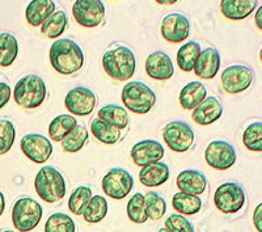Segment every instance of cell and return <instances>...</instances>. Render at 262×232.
I'll return each instance as SVG.
<instances>
[{
    "label": "cell",
    "instance_id": "cell-8",
    "mask_svg": "<svg viewBox=\"0 0 262 232\" xmlns=\"http://www.w3.org/2000/svg\"><path fill=\"white\" fill-rule=\"evenodd\" d=\"M161 135L168 149L174 152L189 151L195 142L194 130L182 121H172L167 123L163 128Z\"/></svg>",
    "mask_w": 262,
    "mask_h": 232
},
{
    "label": "cell",
    "instance_id": "cell-20",
    "mask_svg": "<svg viewBox=\"0 0 262 232\" xmlns=\"http://www.w3.org/2000/svg\"><path fill=\"white\" fill-rule=\"evenodd\" d=\"M258 6V0H221V13L228 20L242 21L249 17Z\"/></svg>",
    "mask_w": 262,
    "mask_h": 232
},
{
    "label": "cell",
    "instance_id": "cell-41",
    "mask_svg": "<svg viewBox=\"0 0 262 232\" xmlns=\"http://www.w3.org/2000/svg\"><path fill=\"white\" fill-rule=\"evenodd\" d=\"M12 91L7 83H0V109H3L11 100Z\"/></svg>",
    "mask_w": 262,
    "mask_h": 232
},
{
    "label": "cell",
    "instance_id": "cell-2",
    "mask_svg": "<svg viewBox=\"0 0 262 232\" xmlns=\"http://www.w3.org/2000/svg\"><path fill=\"white\" fill-rule=\"evenodd\" d=\"M102 67L107 76L116 81L130 80L137 70V58L128 46L117 45L107 49L102 55Z\"/></svg>",
    "mask_w": 262,
    "mask_h": 232
},
{
    "label": "cell",
    "instance_id": "cell-39",
    "mask_svg": "<svg viewBox=\"0 0 262 232\" xmlns=\"http://www.w3.org/2000/svg\"><path fill=\"white\" fill-rule=\"evenodd\" d=\"M16 139V129L8 119H0V155H6L12 149Z\"/></svg>",
    "mask_w": 262,
    "mask_h": 232
},
{
    "label": "cell",
    "instance_id": "cell-7",
    "mask_svg": "<svg viewBox=\"0 0 262 232\" xmlns=\"http://www.w3.org/2000/svg\"><path fill=\"white\" fill-rule=\"evenodd\" d=\"M247 196L244 187L238 182L228 181L217 186L214 194L215 207L223 214H235L245 205Z\"/></svg>",
    "mask_w": 262,
    "mask_h": 232
},
{
    "label": "cell",
    "instance_id": "cell-26",
    "mask_svg": "<svg viewBox=\"0 0 262 232\" xmlns=\"http://www.w3.org/2000/svg\"><path fill=\"white\" fill-rule=\"evenodd\" d=\"M90 129L92 135L98 142L107 144V146H112V144L118 143L121 140V137H122V133H121L119 129L104 122L100 118H93L91 121Z\"/></svg>",
    "mask_w": 262,
    "mask_h": 232
},
{
    "label": "cell",
    "instance_id": "cell-29",
    "mask_svg": "<svg viewBox=\"0 0 262 232\" xmlns=\"http://www.w3.org/2000/svg\"><path fill=\"white\" fill-rule=\"evenodd\" d=\"M172 205L173 208L176 212H179V214L194 215L200 212L201 207H202V200L200 198V196L184 193V192H177L173 196Z\"/></svg>",
    "mask_w": 262,
    "mask_h": 232
},
{
    "label": "cell",
    "instance_id": "cell-18",
    "mask_svg": "<svg viewBox=\"0 0 262 232\" xmlns=\"http://www.w3.org/2000/svg\"><path fill=\"white\" fill-rule=\"evenodd\" d=\"M223 114V105L215 96H206L201 104L193 109L191 118L200 126H209L215 123Z\"/></svg>",
    "mask_w": 262,
    "mask_h": 232
},
{
    "label": "cell",
    "instance_id": "cell-21",
    "mask_svg": "<svg viewBox=\"0 0 262 232\" xmlns=\"http://www.w3.org/2000/svg\"><path fill=\"white\" fill-rule=\"evenodd\" d=\"M176 185L180 192L201 196L207 187V179L201 171L184 170L177 176Z\"/></svg>",
    "mask_w": 262,
    "mask_h": 232
},
{
    "label": "cell",
    "instance_id": "cell-32",
    "mask_svg": "<svg viewBox=\"0 0 262 232\" xmlns=\"http://www.w3.org/2000/svg\"><path fill=\"white\" fill-rule=\"evenodd\" d=\"M107 210H109V205L105 197L98 196V194L92 196L83 213L84 220L90 224L100 223L107 215Z\"/></svg>",
    "mask_w": 262,
    "mask_h": 232
},
{
    "label": "cell",
    "instance_id": "cell-42",
    "mask_svg": "<svg viewBox=\"0 0 262 232\" xmlns=\"http://www.w3.org/2000/svg\"><path fill=\"white\" fill-rule=\"evenodd\" d=\"M253 224L257 232H262V203H259L253 213Z\"/></svg>",
    "mask_w": 262,
    "mask_h": 232
},
{
    "label": "cell",
    "instance_id": "cell-30",
    "mask_svg": "<svg viewBox=\"0 0 262 232\" xmlns=\"http://www.w3.org/2000/svg\"><path fill=\"white\" fill-rule=\"evenodd\" d=\"M69 25V17L64 11H55L48 20L41 25V33L48 38H58L62 36Z\"/></svg>",
    "mask_w": 262,
    "mask_h": 232
},
{
    "label": "cell",
    "instance_id": "cell-10",
    "mask_svg": "<svg viewBox=\"0 0 262 232\" xmlns=\"http://www.w3.org/2000/svg\"><path fill=\"white\" fill-rule=\"evenodd\" d=\"M254 79L253 70L244 65H231L221 75L223 90L229 95H238L252 86Z\"/></svg>",
    "mask_w": 262,
    "mask_h": 232
},
{
    "label": "cell",
    "instance_id": "cell-40",
    "mask_svg": "<svg viewBox=\"0 0 262 232\" xmlns=\"http://www.w3.org/2000/svg\"><path fill=\"white\" fill-rule=\"evenodd\" d=\"M165 228L169 232H194L193 223L181 214L169 215L165 220Z\"/></svg>",
    "mask_w": 262,
    "mask_h": 232
},
{
    "label": "cell",
    "instance_id": "cell-31",
    "mask_svg": "<svg viewBox=\"0 0 262 232\" xmlns=\"http://www.w3.org/2000/svg\"><path fill=\"white\" fill-rule=\"evenodd\" d=\"M201 53V45L195 41H189L181 46L177 51V65L184 72L193 71L196 58Z\"/></svg>",
    "mask_w": 262,
    "mask_h": 232
},
{
    "label": "cell",
    "instance_id": "cell-17",
    "mask_svg": "<svg viewBox=\"0 0 262 232\" xmlns=\"http://www.w3.org/2000/svg\"><path fill=\"white\" fill-rule=\"evenodd\" d=\"M146 72L154 80L165 81L174 75V66L167 53L154 51L146 59Z\"/></svg>",
    "mask_w": 262,
    "mask_h": 232
},
{
    "label": "cell",
    "instance_id": "cell-47",
    "mask_svg": "<svg viewBox=\"0 0 262 232\" xmlns=\"http://www.w3.org/2000/svg\"><path fill=\"white\" fill-rule=\"evenodd\" d=\"M0 232H13V231H11V229H3V231H0Z\"/></svg>",
    "mask_w": 262,
    "mask_h": 232
},
{
    "label": "cell",
    "instance_id": "cell-44",
    "mask_svg": "<svg viewBox=\"0 0 262 232\" xmlns=\"http://www.w3.org/2000/svg\"><path fill=\"white\" fill-rule=\"evenodd\" d=\"M261 12H262V7H258V9H257V12H256V25H257V28H258L259 30L262 29L261 21H259V16H261Z\"/></svg>",
    "mask_w": 262,
    "mask_h": 232
},
{
    "label": "cell",
    "instance_id": "cell-5",
    "mask_svg": "<svg viewBox=\"0 0 262 232\" xmlns=\"http://www.w3.org/2000/svg\"><path fill=\"white\" fill-rule=\"evenodd\" d=\"M126 109L135 114L149 113L156 104V95L151 87L142 81H130L122 88L121 93Z\"/></svg>",
    "mask_w": 262,
    "mask_h": 232
},
{
    "label": "cell",
    "instance_id": "cell-4",
    "mask_svg": "<svg viewBox=\"0 0 262 232\" xmlns=\"http://www.w3.org/2000/svg\"><path fill=\"white\" fill-rule=\"evenodd\" d=\"M34 189L42 201L48 203H58L67 193V184L64 176L57 168L43 167L37 172Z\"/></svg>",
    "mask_w": 262,
    "mask_h": 232
},
{
    "label": "cell",
    "instance_id": "cell-19",
    "mask_svg": "<svg viewBox=\"0 0 262 232\" xmlns=\"http://www.w3.org/2000/svg\"><path fill=\"white\" fill-rule=\"evenodd\" d=\"M221 69V54L215 48H206L201 50L194 65V72L203 80H211Z\"/></svg>",
    "mask_w": 262,
    "mask_h": 232
},
{
    "label": "cell",
    "instance_id": "cell-45",
    "mask_svg": "<svg viewBox=\"0 0 262 232\" xmlns=\"http://www.w3.org/2000/svg\"><path fill=\"white\" fill-rule=\"evenodd\" d=\"M155 2L161 6H172V4H176L179 0H155Z\"/></svg>",
    "mask_w": 262,
    "mask_h": 232
},
{
    "label": "cell",
    "instance_id": "cell-28",
    "mask_svg": "<svg viewBox=\"0 0 262 232\" xmlns=\"http://www.w3.org/2000/svg\"><path fill=\"white\" fill-rule=\"evenodd\" d=\"M18 42L12 33H0V67L13 65L18 55Z\"/></svg>",
    "mask_w": 262,
    "mask_h": 232
},
{
    "label": "cell",
    "instance_id": "cell-25",
    "mask_svg": "<svg viewBox=\"0 0 262 232\" xmlns=\"http://www.w3.org/2000/svg\"><path fill=\"white\" fill-rule=\"evenodd\" d=\"M207 96V90L205 84L201 81H191L184 86L179 96L180 105L185 110H193L198 104L203 101Z\"/></svg>",
    "mask_w": 262,
    "mask_h": 232
},
{
    "label": "cell",
    "instance_id": "cell-3",
    "mask_svg": "<svg viewBox=\"0 0 262 232\" xmlns=\"http://www.w3.org/2000/svg\"><path fill=\"white\" fill-rule=\"evenodd\" d=\"M13 100L24 109H37L46 101L48 88L41 76L34 74L25 75L13 88Z\"/></svg>",
    "mask_w": 262,
    "mask_h": 232
},
{
    "label": "cell",
    "instance_id": "cell-43",
    "mask_svg": "<svg viewBox=\"0 0 262 232\" xmlns=\"http://www.w3.org/2000/svg\"><path fill=\"white\" fill-rule=\"evenodd\" d=\"M4 208H6V198H4L3 192H0V217L4 213Z\"/></svg>",
    "mask_w": 262,
    "mask_h": 232
},
{
    "label": "cell",
    "instance_id": "cell-33",
    "mask_svg": "<svg viewBox=\"0 0 262 232\" xmlns=\"http://www.w3.org/2000/svg\"><path fill=\"white\" fill-rule=\"evenodd\" d=\"M88 130L84 125H78L75 126L71 131H70L67 137L62 140V149L66 152H79L80 150H83L85 147V144L88 143Z\"/></svg>",
    "mask_w": 262,
    "mask_h": 232
},
{
    "label": "cell",
    "instance_id": "cell-13",
    "mask_svg": "<svg viewBox=\"0 0 262 232\" xmlns=\"http://www.w3.org/2000/svg\"><path fill=\"white\" fill-rule=\"evenodd\" d=\"M64 105L66 109L69 110L72 116L86 117L92 113L95 107L97 105V97L92 90L79 86L67 92Z\"/></svg>",
    "mask_w": 262,
    "mask_h": 232
},
{
    "label": "cell",
    "instance_id": "cell-37",
    "mask_svg": "<svg viewBox=\"0 0 262 232\" xmlns=\"http://www.w3.org/2000/svg\"><path fill=\"white\" fill-rule=\"evenodd\" d=\"M92 191L88 186L76 187L70 196L69 200V210L75 215H83L86 205L92 198Z\"/></svg>",
    "mask_w": 262,
    "mask_h": 232
},
{
    "label": "cell",
    "instance_id": "cell-34",
    "mask_svg": "<svg viewBox=\"0 0 262 232\" xmlns=\"http://www.w3.org/2000/svg\"><path fill=\"white\" fill-rule=\"evenodd\" d=\"M76 226L69 214L64 213H54L48 218L43 232H75Z\"/></svg>",
    "mask_w": 262,
    "mask_h": 232
},
{
    "label": "cell",
    "instance_id": "cell-46",
    "mask_svg": "<svg viewBox=\"0 0 262 232\" xmlns=\"http://www.w3.org/2000/svg\"><path fill=\"white\" fill-rule=\"evenodd\" d=\"M156 232H169V231H168L167 228H160V229H158Z\"/></svg>",
    "mask_w": 262,
    "mask_h": 232
},
{
    "label": "cell",
    "instance_id": "cell-36",
    "mask_svg": "<svg viewBox=\"0 0 262 232\" xmlns=\"http://www.w3.org/2000/svg\"><path fill=\"white\" fill-rule=\"evenodd\" d=\"M127 217L135 224H143L148 219V215L144 206V196L142 193H135L127 203Z\"/></svg>",
    "mask_w": 262,
    "mask_h": 232
},
{
    "label": "cell",
    "instance_id": "cell-27",
    "mask_svg": "<svg viewBox=\"0 0 262 232\" xmlns=\"http://www.w3.org/2000/svg\"><path fill=\"white\" fill-rule=\"evenodd\" d=\"M76 125L78 121L72 114H60L55 117L49 125V137L54 142H62Z\"/></svg>",
    "mask_w": 262,
    "mask_h": 232
},
{
    "label": "cell",
    "instance_id": "cell-16",
    "mask_svg": "<svg viewBox=\"0 0 262 232\" xmlns=\"http://www.w3.org/2000/svg\"><path fill=\"white\" fill-rule=\"evenodd\" d=\"M164 154L165 150L158 140L144 139L133 146L130 156L135 165L143 168L160 161L164 158Z\"/></svg>",
    "mask_w": 262,
    "mask_h": 232
},
{
    "label": "cell",
    "instance_id": "cell-15",
    "mask_svg": "<svg viewBox=\"0 0 262 232\" xmlns=\"http://www.w3.org/2000/svg\"><path fill=\"white\" fill-rule=\"evenodd\" d=\"M20 147L23 154L36 164L46 163L53 155V144L50 140L37 133L27 134L21 138Z\"/></svg>",
    "mask_w": 262,
    "mask_h": 232
},
{
    "label": "cell",
    "instance_id": "cell-1",
    "mask_svg": "<svg viewBox=\"0 0 262 232\" xmlns=\"http://www.w3.org/2000/svg\"><path fill=\"white\" fill-rule=\"evenodd\" d=\"M53 69L62 75H74L83 69L85 57L80 46L70 38L57 39L49 50Z\"/></svg>",
    "mask_w": 262,
    "mask_h": 232
},
{
    "label": "cell",
    "instance_id": "cell-24",
    "mask_svg": "<svg viewBox=\"0 0 262 232\" xmlns=\"http://www.w3.org/2000/svg\"><path fill=\"white\" fill-rule=\"evenodd\" d=\"M97 118L119 129V130L127 129L130 125V117H128L127 110H126V108L119 107V105H104L98 109Z\"/></svg>",
    "mask_w": 262,
    "mask_h": 232
},
{
    "label": "cell",
    "instance_id": "cell-14",
    "mask_svg": "<svg viewBox=\"0 0 262 232\" xmlns=\"http://www.w3.org/2000/svg\"><path fill=\"white\" fill-rule=\"evenodd\" d=\"M190 21L182 13H169L161 20V36L169 44H181L186 41L190 36Z\"/></svg>",
    "mask_w": 262,
    "mask_h": 232
},
{
    "label": "cell",
    "instance_id": "cell-11",
    "mask_svg": "<svg viewBox=\"0 0 262 232\" xmlns=\"http://www.w3.org/2000/svg\"><path fill=\"white\" fill-rule=\"evenodd\" d=\"M102 191L113 200H123L130 194L134 186V179L128 171L123 168H113L102 179Z\"/></svg>",
    "mask_w": 262,
    "mask_h": 232
},
{
    "label": "cell",
    "instance_id": "cell-22",
    "mask_svg": "<svg viewBox=\"0 0 262 232\" xmlns=\"http://www.w3.org/2000/svg\"><path fill=\"white\" fill-rule=\"evenodd\" d=\"M54 0H32L25 9L27 23L32 27H41L54 12H55Z\"/></svg>",
    "mask_w": 262,
    "mask_h": 232
},
{
    "label": "cell",
    "instance_id": "cell-6",
    "mask_svg": "<svg viewBox=\"0 0 262 232\" xmlns=\"http://www.w3.org/2000/svg\"><path fill=\"white\" fill-rule=\"evenodd\" d=\"M43 217V208L29 197L20 198L12 208V223L20 232H30L39 224Z\"/></svg>",
    "mask_w": 262,
    "mask_h": 232
},
{
    "label": "cell",
    "instance_id": "cell-35",
    "mask_svg": "<svg viewBox=\"0 0 262 232\" xmlns=\"http://www.w3.org/2000/svg\"><path fill=\"white\" fill-rule=\"evenodd\" d=\"M144 206H146L148 219L151 220L161 219L167 212V203L164 198L154 191L147 192V194L144 196Z\"/></svg>",
    "mask_w": 262,
    "mask_h": 232
},
{
    "label": "cell",
    "instance_id": "cell-23",
    "mask_svg": "<svg viewBox=\"0 0 262 232\" xmlns=\"http://www.w3.org/2000/svg\"><path fill=\"white\" fill-rule=\"evenodd\" d=\"M170 177L168 164L158 161L155 164L143 167L139 172V181L147 187H158L165 184Z\"/></svg>",
    "mask_w": 262,
    "mask_h": 232
},
{
    "label": "cell",
    "instance_id": "cell-9",
    "mask_svg": "<svg viewBox=\"0 0 262 232\" xmlns=\"http://www.w3.org/2000/svg\"><path fill=\"white\" fill-rule=\"evenodd\" d=\"M106 9L102 0H75L72 16L80 27L96 28L105 20Z\"/></svg>",
    "mask_w": 262,
    "mask_h": 232
},
{
    "label": "cell",
    "instance_id": "cell-12",
    "mask_svg": "<svg viewBox=\"0 0 262 232\" xmlns=\"http://www.w3.org/2000/svg\"><path fill=\"white\" fill-rule=\"evenodd\" d=\"M236 159L235 147L226 140H214L205 150V160L212 170H231L235 165Z\"/></svg>",
    "mask_w": 262,
    "mask_h": 232
},
{
    "label": "cell",
    "instance_id": "cell-38",
    "mask_svg": "<svg viewBox=\"0 0 262 232\" xmlns=\"http://www.w3.org/2000/svg\"><path fill=\"white\" fill-rule=\"evenodd\" d=\"M243 144L249 151H262V123L254 122L245 128L243 133Z\"/></svg>",
    "mask_w": 262,
    "mask_h": 232
}]
</instances>
